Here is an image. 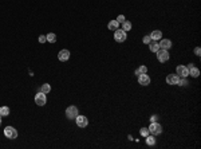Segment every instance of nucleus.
<instances>
[{
    "mask_svg": "<svg viewBox=\"0 0 201 149\" xmlns=\"http://www.w3.org/2000/svg\"><path fill=\"white\" fill-rule=\"evenodd\" d=\"M68 58H70V51L68 50H60L58 54V59L59 61H62V62H66V61H68Z\"/></svg>",
    "mask_w": 201,
    "mask_h": 149,
    "instance_id": "f8f14e48",
    "label": "nucleus"
},
{
    "mask_svg": "<svg viewBox=\"0 0 201 149\" xmlns=\"http://www.w3.org/2000/svg\"><path fill=\"white\" fill-rule=\"evenodd\" d=\"M176 74L180 77V78H186V77L189 75V70H188L186 66H177Z\"/></svg>",
    "mask_w": 201,
    "mask_h": 149,
    "instance_id": "6e6552de",
    "label": "nucleus"
},
{
    "mask_svg": "<svg viewBox=\"0 0 201 149\" xmlns=\"http://www.w3.org/2000/svg\"><path fill=\"white\" fill-rule=\"evenodd\" d=\"M78 114H79V110H78V107L74 106V105H71V106H68L66 109V117L68 118V120H75Z\"/></svg>",
    "mask_w": 201,
    "mask_h": 149,
    "instance_id": "20e7f679",
    "label": "nucleus"
},
{
    "mask_svg": "<svg viewBox=\"0 0 201 149\" xmlns=\"http://www.w3.org/2000/svg\"><path fill=\"white\" fill-rule=\"evenodd\" d=\"M157 120H158V115L157 114H154L150 117V122H157Z\"/></svg>",
    "mask_w": 201,
    "mask_h": 149,
    "instance_id": "cd10ccee",
    "label": "nucleus"
},
{
    "mask_svg": "<svg viewBox=\"0 0 201 149\" xmlns=\"http://www.w3.org/2000/svg\"><path fill=\"white\" fill-rule=\"evenodd\" d=\"M46 42H47L46 35H40V37H39V43H46Z\"/></svg>",
    "mask_w": 201,
    "mask_h": 149,
    "instance_id": "bb28decb",
    "label": "nucleus"
},
{
    "mask_svg": "<svg viewBox=\"0 0 201 149\" xmlns=\"http://www.w3.org/2000/svg\"><path fill=\"white\" fill-rule=\"evenodd\" d=\"M150 38L151 40H159L162 38V32L159 30H154L153 32H150Z\"/></svg>",
    "mask_w": 201,
    "mask_h": 149,
    "instance_id": "2eb2a0df",
    "label": "nucleus"
},
{
    "mask_svg": "<svg viewBox=\"0 0 201 149\" xmlns=\"http://www.w3.org/2000/svg\"><path fill=\"white\" fill-rule=\"evenodd\" d=\"M150 40H151L150 35H146V37H143L142 42H143V43H145V45H149V43H150Z\"/></svg>",
    "mask_w": 201,
    "mask_h": 149,
    "instance_id": "b1692460",
    "label": "nucleus"
},
{
    "mask_svg": "<svg viewBox=\"0 0 201 149\" xmlns=\"http://www.w3.org/2000/svg\"><path fill=\"white\" fill-rule=\"evenodd\" d=\"M118 26H119V23L117 20H110L109 24H107V28L110 31H115V30H118Z\"/></svg>",
    "mask_w": 201,
    "mask_h": 149,
    "instance_id": "dca6fc26",
    "label": "nucleus"
},
{
    "mask_svg": "<svg viewBox=\"0 0 201 149\" xmlns=\"http://www.w3.org/2000/svg\"><path fill=\"white\" fill-rule=\"evenodd\" d=\"M156 55H157L158 62H161V63H165V62H168V61H169V51H168V50L159 48V50L156 53Z\"/></svg>",
    "mask_w": 201,
    "mask_h": 149,
    "instance_id": "f03ea898",
    "label": "nucleus"
},
{
    "mask_svg": "<svg viewBox=\"0 0 201 149\" xmlns=\"http://www.w3.org/2000/svg\"><path fill=\"white\" fill-rule=\"evenodd\" d=\"M4 136H6L7 138H9V140H15V138L17 137V130L15 129L14 126H7L6 129H4Z\"/></svg>",
    "mask_w": 201,
    "mask_h": 149,
    "instance_id": "39448f33",
    "label": "nucleus"
},
{
    "mask_svg": "<svg viewBox=\"0 0 201 149\" xmlns=\"http://www.w3.org/2000/svg\"><path fill=\"white\" fill-rule=\"evenodd\" d=\"M75 121H76V125H78L79 128H86L87 125H89V120H87L86 115L78 114L76 115V118H75Z\"/></svg>",
    "mask_w": 201,
    "mask_h": 149,
    "instance_id": "0eeeda50",
    "label": "nucleus"
},
{
    "mask_svg": "<svg viewBox=\"0 0 201 149\" xmlns=\"http://www.w3.org/2000/svg\"><path fill=\"white\" fill-rule=\"evenodd\" d=\"M148 129H149V133L153 136H158L162 133V126L158 122H150V126H149Z\"/></svg>",
    "mask_w": 201,
    "mask_h": 149,
    "instance_id": "7ed1b4c3",
    "label": "nucleus"
},
{
    "mask_svg": "<svg viewBox=\"0 0 201 149\" xmlns=\"http://www.w3.org/2000/svg\"><path fill=\"white\" fill-rule=\"evenodd\" d=\"M114 39H115V42L122 43L127 39V34H126V31H123L122 28H118V30L114 31Z\"/></svg>",
    "mask_w": 201,
    "mask_h": 149,
    "instance_id": "f257e3e1",
    "label": "nucleus"
},
{
    "mask_svg": "<svg viewBox=\"0 0 201 149\" xmlns=\"http://www.w3.org/2000/svg\"><path fill=\"white\" fill-rule=\"evenodd\" d=\"M178 81H180V77L177 75V74H169V75H166V83H169V85H177L178 83Z\"/></svg>",
    "mask_w": 201,
    "mask_h": 149,
    "instance_id": "9d476101",
    "label": "nucleus"
},
{
    "mask_svg": "<svg viewBox=\"0 0 201 149\" xmlns=\"http://www.w3.org/2000/svg\"><path fill=\"white\" fill-rule=\"evenodd\" d=\"M9 114V107L8 106H1L0 107V115L1 117H6V115Z\"/></svg>",
    "mask_w": 201,
    "mask_h": 149,
    "instance_id": "aec40b11",
    "label": "nucleus"
},
{
    "mask_svg": "<svg viewBox=\"0 0 201 149\" xmlns=\"http://www.w3.org/2000/svg\"><path fill=\"white\" fill-rule=\"evenodd\" d=\"M148 73V67L146 66H140V67L135 70V75H140V74H145Z\"/></svg>",
    "mask_w": 201,
    "mask_h": 149,
    "instance_id": "4be33fe9",
    "label": "nucleus"
},
{
    "mask_svg": "<svg viewBox=\"0 0 201 149\" xmlns=\"http://www.w3.org/2000/svg\"><path fill=\"white\" fill-rule=\"evenodd\" d=\"M46 38H47V42H50V43H55L56 42V35L54 34V32L47 34V35H46Z\"/></svg>",
    "mask_w": 201,
    "mask_h": 149,
    "instance_id": "412c9836",
    "label": "nucleus"
},
{
    "mask_svg": "<svg viewBox=\"0 0 201 149\" xmlns=\"http://www.w3.org/2000/svg\"><path fill=\"white\" fill-rule=\"evenodd\" d=\"M40 91H42V93H44V94L50 93V91H51V86H50V83H43L42 86H40Z\"/></svg>",
    "mask_w": 201,
    "mask_h": 149,
    "instance_id": "6ab92c4d",
    "label": "nucleus"
},
{
    "mask_svg": "<svg viewBox=\"0 0 201 149\" xmlns=\"http://www.w3.org/2000/svg\"><path fill=\"white\" fill-rule=\"evenodd\" d=\"M138 77V83L141 85V86H148V85H150V77L148 75V74H140Z\"/></svg>",
    "mask_w": 201,
    "mask_h": 149,
    "instance_id": "1a4fd4ad",
    "label": "nucleus"
},
{
    "mask_svg": "<svg viewBox=\"0 0 201 149\" xmlns=\"http://www.w3.org/2000/svg\"><path fill=\"white\" fill-rule=\"evenodd\" d=\"M115 20H117L118 23H123L126 19H125V16H123V15H118V18H117V19H115Z\"/></svg>",
    "mask_w": 201,
    "mask_h": 149,
    "instance_id": "a878e982",
    "label": "nucleus"
},
{
    "mask_svg": "<svg viewBox=\"0 0 201 149\" xmlns=\"http://www.w3.org/2000/svg\"><path fill=\"white\" fill-rule=\"evenodd\" d=\"M194 54H196L197 56H200V55H201V48H200V47H196V48H194Z\"/></svg>",
    "mask_w": 201,
    "mask_h": 149,
    "instance_id": "c85d7f7f",
    "label": "nucleus"
},
{
    "mask_svg": "<svg viewBox=\"0 0 201 149\" xmlns=\"http://www.w3.org/2000/svg\"><path fill=\"white\" fill-rule=\"evenodd\" d=\"M149 48H150L151 53H157V51L159 50L158 40H150V43H149Z\"/></svg>",
    "mask_w": 201,
    "mask_h": 149,
    "instance_id": "4468645a",
    "label": "nucleus"
},
{
    "mask_svg": "<svg viewBox=\"0 0 201 149\" xmlns=\"http://www.w3.org/2000/svg\"><path fill=\"white\" fill-rule=\"evenodd\" d=\"M186 67H188V70H189V75H190V77H193V78H197V77L200 75V70H198L197 67H194V66H193V63H189Z\"/></svg>",
    "mask_w": 201,
    "mask_h": 149,
    "instance_id": "9b49d317",
    "label": "nucleus"
},
{
    "mask_svg": "<svg viewBox=\"0 0 201 149\" xmlns=\"http://www.w3.org/2000/svg\"><path fill=\"white\" fill-rule=\"evenodd\" d=\"M0 125H1V115H0Z\"/></svg>",
    "mask_w": 201,
    "mask_h": 149,
    "instance_id": "c756f323",
    "label": "nucleus"
},
{
    "mask_svg": "<svg viewBox=\"0 0 201 149\" xmlns=\"http://www.w3.org/2000/svg\"><path fill=\"white\" fill-rule=\"evenodd\" d=\"M177 85H180V86H186L188 82H186V79L185 78H180V81H178V83Z\"/></svg>",
    "mask_w": 201,
    "mask_h": 149,
    "instance_id": "393cba45",
    "label": "nucleus"
},
{
    "mask_svg": "<svg viewBox=\"0 0 201 149\" xmlns=\"http://www.w3.org/2000/svg\"><path fill=\"white\" fill-rule=\"evenodd\" d=\"M146 144H148V145H150V146H153V145H156V138H154V136L153 134H148L146 136Z\"/></svg>",
    "mask_w": 201,
    "mask_h": 149,
    "instance_id": "a211bd4d",
    "label": "nucleus"
},
{
    "mask_svg": "<svg viewBox=\"0 0 201 149\" xmlns=\"http://www.w3.org/2000/svg\"><path fill=\"white\" fill-rule=\"evenodd\" d=\"M170 47H172V40H169V39H161V42H159V48L169 50Z\"/></svg>",
    "mask_w": 201,
    "mask_h": 149,
    "instance_id": "ddd939ff",
    "label": "nucleus"
},
{
    "mask_svg": "<svg viewBox=\"0 0 201 149\" xmlns=\"http://www.w3.org/2000/svg\"><path fill=\"white\" fill-rule=\"evenodd\" d=\"M131 28H133V26H131V22H129V20H125V22L122 23V30L123 31H130Z\"/></svg>",
    "mask_w": 201,
    "mask_h": 149,
    "instance_id": "f3484780",
    "label": "nucleus"
},
{
    "mask_svg": "<svg viewBox=\"0 0 201 149\" xmlns=\"http://www.w3.org/2000/svg\"><path fill=\"white\" fill-rule=\"evenodd\" d=\"M35 104H36L38 106H44V105L47 104V97H46V94L39 91V93L35 96Z\"/></svg>",
    "mask_w": 201,
    "mask_h": 149,
    "instance_id": "423d86ee",
    "label": "nucleus"
},
{
    "mask_svg": "<svg viewBox=\"0 0 201 149\" xmlns=\"http://www.w3.org/2000/svg\"><path fill=\"white\" fill-rule=\"evenodd\" d=\"M148 134H150V133H149V129L148 128H142V129H141V136H142V137H146Z\"/></svg>",
    "mask_w": 201,
    "mask_h": 149,
    "instance_id": "5701e85b",
    "label": "nucleus"
}]
</instances>
